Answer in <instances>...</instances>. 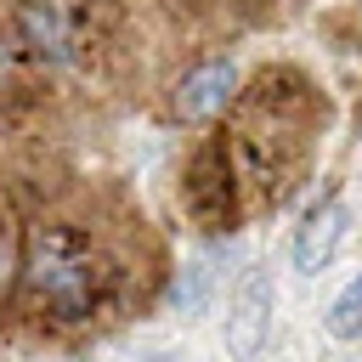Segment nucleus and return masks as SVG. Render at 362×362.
Instances as JSON below:
<instances>
[{
  "mask_svg": "<svg viewBox=\"0 0 362 362\" xmlns=\"http://www.w3.org/2000/svg\"><path fill=\"white\" fill-rule=\"evenodd\" d=\"M23 277H28L34 300H40L57 322H79V317H90V305H96V266H90V255H85L68 232H57V226H40L34 260L23 266Z\"/></svg>",
  "mask_w": 362,
  "mask_h": 362,
  "instance_id": "nucleus-1",
  "label": "nucleus"
},
{
  "mask_svg": "<svg viewBox=\"0 0 362 362\" xmlns=\"http://www.w3.org/2000/svg\"><path fill=\"white\" fill-rule=\"evenodd\" d=\"M266 328H272V277L255 266L243 272L238 294H232V311H226V351L238 362H249L260 345H266Z\"/></svg>",
  "mask_w": 362,
  "mask_h": 362,
  "instance_id": "nucleus-2",
  "label": "nucleus"
},
{
  "mask_svg": "<svg viewBox=\"0 0 362 362\" xmlns=\"http://www.w3.org/2000/svg\"><path fill=\"white\" fill-rule=\"evenodd\" d=\"M345 232H351V209H345L339 198H328L322 209H311L305 226H300V238H294V272L317 277V272L334 260V249L345 243Z\"/></svg>",
  "mask_w": 362,
  "mask_h": 362,
  "instance_id": "nucleus-3",
  "label": "nucleus"
},
{
  "mask_svg": "<svg viewBox=\"0 0 362 362\" xmlns=\"http://www.w3.org/2000/svg\"><path fill=\"white\" fill-rule=\"evenodd\" d=\"M232 90H238V68L232 62H198L192 74H181V85H175V113L181 119H215L226 102H232Z\"/></svg>",
  "mask_w": 362,
  "mask_h": 362,
  "instance_id": "nucleus-4",
  "label": "nucleus"
},
{
  "mask_svg": "<svg viewBox=\"0 0 362 362\" xmlns=\"http://www.w3.org/2000/svg\"><path fill=\"white\" fill-rule=\"evenodd\" d=\"M17 28H23V40H28L34 51H45V57H68V23H62L57 0H28V6L17 11Z\"/></svg>",
  "mask_w": 362,
  "mask_h": 362,
  "instance_id": "nucleus-5",
  "label": "nucleus"
},
{
  "mask_svg": "<svg viewBox=\"0 0 362 362\" xmlns=\"http://www.w3.org/2000/svg\"><path fill=\"white\" fill-rule=\"evenodd\" d=\"M209 288H215V272H209L204 260H192V266H181V277H175V288H170V305H175L181 317H192V311L209 305Z\"/></svg>",
  "mask_w": 362,
  "mask_h": 362,
  "instance_id": "nucleus-6",
  "label": "nucleus"
},
{
  "mask_svg": "<svg viewBox=\"0 0 362 362\" xmlns=\"http://www.w3.org/2000/svg\"><path fill=\"white\" fill-rule=\"evenodd\" d=\"M328 334L334 339H362V277H351L334 305H328Z\"/></svg>",
  "mask_w": 362,
  "mask_h": 362,
  "instance_id": "nucleus-7",
  "label": "nucleus"
},
{
  "mask_svg": "<svg viewBox=\"0 0 362 362\" xmlns=\"http://www.w3.org/2000/svg\"><path fill=\"white\" fill-rule=\"evenodd\" d=\"M17 272H23V260H17V232H11V226H6V215H0V300L11 294Z\"/></svg>",
  "mask_w": 362,
  "mask_h": 362,
  "instance_id": "nucleus-8",
  "label": "nucleus"
},
{
  "mask_svg": "<svg viewBox=\"0 0 362 362\" xmlns=\"http://www.w3.org/2000/svg\"><path fill=\"white\" fill-rule=\"evenodd\" d=\"M147 362H181V356H175V351H158V356H147Z\"/></svg>",
  "mask_w": 362,
  "mask_h": 362,
  "instance_id": "nucleus-9",
  "label": "nucleus"
}]
</instances>
